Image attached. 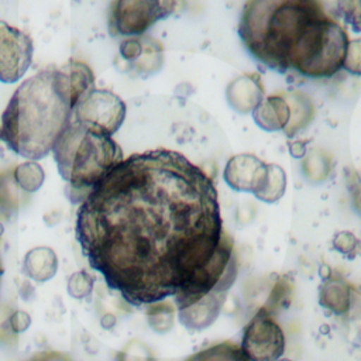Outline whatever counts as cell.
<instances>
[{
  "label": "cell",
  "mask_w": 361,
  "mask_h": 361,
  "mask_svg": "<svg viewBox=\"0 0 361 361\" xmlns=\"http://www.w3.org/2000/svg\"><path fill=\"white\" fill-rule=\"evenodd\" d=\"M75 234L89 265L133 306L172 296L180 310L237 276L212 178L172 149L113 166L82 200Z\"/></svg>",
  "instance_id": "cell-1"
},
{
  "label": "cell",
  "mask_w": 361,
  "mask_h": 361,
  "mask_svg": "<svg viewBox=\"0 0 361 361\" xmlns=\"http://www.w3.org/2000/svg\"><path fill=\"white\" fill-rule=\"evenodd\" d=\"M237 32L259 63L310 79H327L343 69L350 41L319 0H247Z\"/></svg>",
  "instance_id": "cell-2"
},
{
  "label": "cell",
  "mask_w": 361,
  "mask_h": 361,
  "mask_svg": "<svg viewBox=\"0 0 361 361\" xmlns=\"http://www.w3.org/2000/svg\"><path fill=\"white\" fill-rule=\"evenodd\" d=\"M76 104L62 66L25 79L10 97L0 120V140L17 155L37 161L52 152Z\"/></svg>",
  "instance_id": "cell-3"
},
{
  "label": "cell",
  "mask_w": 361,
  "mask_h": 361,
  "mask_svg": "<svg viewBox=\"0 0 361 361\" xmlns=\"http://www.w3.org/2000/svg\"><path fill=\"white\" fill-rule=\"evenodd\" d=\"M52 155L58 172L80 200L120 161L118 142L109 134L83 127L71 118L54 144Z\"/></svg>",
  "instance_id": "cell-4"
},
{
  "label": "cell",
  "mask_w": 361,
  "mask_h": 361,
  "mask_svg": "<svg viewBox=\"0 0 361 361\" xmlns=\"http://www.w3.org/2000/svg\"><path fill=\"white\" fill-rule=\"evenodd\" d=\"M175 10V0H113L109 11L111 35L141 37Z\"/></svg>",
  "instance_id": "cell-5"
},
{
  "label": "cell",
  "mask_w": 361,
  "mask_h": 361,
  "mask_svg": "<svg viewBox=\"0 0 361 361\" xmlns=\"http://www.w3.org/2000/svg\"><path fill=\"white\" fill-rule=\"evenodd\" d=\"M123 99L111 90L92 87L73 106L72 120L78 124L113 135L126 118Z\"/></svg>",
  "instance_id": "cell-6"
},
{
  "label": "cell",
  "mask_w": 361,
  "mask_h": 361,
  "mask_svg": "<svg viewBox=\"0 0 361 361\" xmlns=\"http://www.w3.org/2000/svg\"><path fill=\"white\" fill-rule=\"evenodd\" d=\"M285 343L282 327L262 306L244 327L240 345L250 361H276L283 355Z\"/></svg>",
  "instance_id": "cell-7"
},
{
  "label": "cell",
  "mask_w": 361,
  "mask_h": 361,
  "mask_svg": "<svg viewBox=\"0 0 361 361\" xmlns=\"http://www.w3.org/2000/svg\"><path fill=\"white\" fill-rule=\"evenodd\" d=\"M34 44L20 28L0 21V82L16 83L32 62Z\"/></svg>",
  "instance_id": "cell-8"
},
{
  "label": "cell",
  "mask_w": 361,
  "mask_h": 361,
  "mask_svg": "<svg viewBox=\"0 0 361 361\" xmlns=\"http://www.w3.org/2000/svg\"><path fill=\"white\" fill-rule=\"evenodd\" d=\"M223 179L233 190L257 196L267 183L268 164L248 152L233 155L226 162Z\"/></svg>",
  "instance_id": "cell-9"
},
{
  "label": "cell",
  "mask_w": 361,
  "mask_h": 361,
  "mask_svg": "<svg viewBox=\"0 0 361 361\" xmlns=\"http://www.w3.org/2000/svg\"><path fill=\"white\" fill-rule=\"evenodd\" d=\"M264 97V85L257 72L243 73L231 79L226 87V100L238 114L252 113Z\"/></svg>",
  "instance_id": "cell-10"
},
{
  "label": "cell",
  "mask_w": 361,
  "mask_h": 361,
  "mask_svg": "<svg viewBox=\"0 0 361 361\" xmlns=\"http://www.w3.org/2000/svg\"><path fill=\"white\" fill-rule=\"evenodd\" d=\"M227 290H214L189 307L178 310L179 322L189 330H204L219 317Z\"/></svg>",
  "instance_id": "cell-11"
},
{
  "label": "cell",
  "mask_w": 361,
  "mask_h": 361,
  "mask_svg": "<svg viewBox=\"0 0 361 361\" xmlns=\"http://www.w3.org/2000/svg\"><path fill=\"white\" fill-rule=\"evenodd\" d=\"M254 123L268 133L283 131L289 123L290 110L281 93L265 96L251 113Z\"/></svg>",
  "instance_id": "cell-12"
},
{
  "label": "cell",
  "mask_w": 361,
  "mask_h": 361,
  "mask_svg": "<svg viewBox=\"0 0 361 361\" xmlns=\"http://www.w3.org/2000/svg\"><path fill=\"white\" fill-rule=\"evenodd\" d=\"M353 303L351 285L338 274H331L319 286V305L336 316L350 312Z\"/></svg>",
  "instance_id": "cell-13"
},
{
  "label": "cell",
  "mask_w": 361,
  "mask_h": 361,
  "mask_svg": "<svg viewBox=\"0 0 361 361\" xmlns=\"http://www.w3.org/2000/svg\"><path fill=\"white\" fill-rule=\"evenodd\" d=\"M281 94L286 99L290 110L289 123L285 127L283 134L289 138H293L312 123L316 114V107L313 100L300 90H288L282 92Z\"/></svg>",
  "instance_id": "cell-14"
},
{
  "label": "cell",
  "mask_w": 361,
  "mask_h": 361,
  "mask_svg": "<svg viewBox=\"0 0 361 361\" xmlns=\"http://www.w3.org/2000/svg\"><path fill=\"white\" fill-rule=\"evenodd\" d=\"M23 268L32 281L47 282L56 274L58 257L49 247H35L25 254Z\"/></svg>",
  "instance_id": "cell-15"
},
{
  "label": "cell",
  "mask_w": 361,
  "mask_h": 361,
  "mask_svg": "<svg viewBox=\"0 0 361 361\" xmlns=\"http://www.w3.org/2000/svg\"><path fill=\"white\" fill-rule=\"evenodd\" d=\"M162 63H164L162 45L157 39L148 35H144V49L134 62L128 63V68L137 75L148 76L159 71L162 68Z\"/></svg>",
  "instance_id": "cell-16"
},
{
  "label": "cell",
  "mask_w": 361,
  "mask_h": 361,
  "mask_svg": "<svg viewBox=\"0 0 361 361\" xmlns=\"http://www.w3.org/2000/svg\"><path fill=\"white\" fill-rule=\"evenodd\" d=\"M186 361H250L241 345L234 341H221L212 344L195 354Z\"/></svg>",
  "instance_id": "cell-17"
},
{
  "label": "cell",
  "mask_w": 361,
  "mask_h": 361,
  "mask_svg": "<svg viewBox=\"0 0 361 361\" xmlns=\"http://www.w3.org/2000/svg\"><path fill=\"white\" fill-rule=\"evenodd\" d=\"M331 171V158L322 148H312L302 159V172L313 183L326 180Z\"/></svg>",
  "instance_id": "cell-18"
},
{
  "label": "cell",
  "mask_w": 361,
  "mask_h": 361,
  "mask_svg": "<svg viewBox=\"0 0 361 361\" xmlns=\"http://www.w3.org/2000/svg\"><path fill=\"white\" fill-rule=\"evenodd\" d=\"M13 175L18 188L27 193L37 192L45 180V172L42 166L31 159L18 164L13 169Z\"/></svg>",
  "instance_id": "cell-19"
},
{
  "label": "cell",
  "mask_w": 361,
  "mask_h": 361,
  "mask_svg": "<svg viewBox=\"0 0 361 361\" xmlns=\"http://www.w3.org/2000/svg\"><path fill=\"white\" fill-rule=\"evenodd\" d=\"M286 172L278 164H268V179L264 189L255 196L264 203L278 202L286 190Z\"/></svg>",
  "instance_id": "cell-20"
},
{
  "label": "cell",
  "mask_w": 361,
  "mask_h": 361,
  "mask_svg": "<svg viewBox=\"0 0 361 361\" xmlns=\"http://www.w3.org/2000/svg\"><path fill=\"white\" fill-rule=\"evenodd\" d=\"M147 314H148L149 326L154 330L164 333V331H168L173 324L175 307L168 302H164V303L157 302L149 305Z\"/></svg>",
  "instance_id": "cell-21"
},
{
  "label": "cell",
  "mask_w": 361,
  "mask_h": 361,
  "mask_svg": "<svg viewBox=\"0 0 361 361\" xmlns=\"http://www.w3.org/2000/svg\"><path fill=\"white\" fill-rule=\"evenodd\" d=\"M18 185L14 180L13 172L0 173V210L13 212L18 204Z\"/></svg>",
  "instance_id": "cell-22"
},
{
  "label": "cell",
  "mask_w": 361,
  "mask_h": 361,
  "mask_svg": "<svg viewBox=\"0 0 361 361\" xmlns=\"http://www.w3.org/2000/svg\"><path fill=\"white\" fill-rule=\"evenodd\" d=\"M336 7L340 18L350 25L351 31L361 34V0H337Z\"/></svg>",
  "instance_id": "cell-23"
},
{
  "label": "cell",
  "mask_w": 361,
  "mask_h": 361,
  "mask_svg": "<svg viewBox=\"0 0 361 361\" xmlns=\"http://www.w3.org/2000/svg\"><path fill=\"white\" fill-rule=\"evenodd\" d=\"M66 289L69 296L75 299H85L90 296L93 290V278L85 271L73 272L68 279Z\"/></svg>",
  "instance_id": "cell-24"
},
{
  "label": "cell",
  "mask_w": 361,
  "mask_h": 361,
  "mask_svg": "<svg viewBox=\"0 0 361 361\" xmlns=\"http://www.w3.org/2000/svg\"><path fill=\"white\" fill-rule=\"evenodd\" d=\"M290 293H292V283H290V281H288L283 276L278 278L276 283L274 285V288H272V290L269 293L268 302L264 305V307L268 309L272 313L276 307H282V305L288 306Z\"/></svg>",
  "instance_id": "cell-25"
},
{
  "label": "cell",
  "mask_w": 361,
  "mask_h": 361,
  "mask_svg": "<svg viewBox=\"0 0 361 361\" xmlns=\"http://www.w3.org/2000/svg\"><path fill=\"white\" fill-rule=\"evenodd\" d=\"M331 245L333 248L348 257V258H354L358 252H360V247H361V241L357 238V235L351 231H338L334 234L333 240H331Z\"/></svg>",
  "instance_id": "cell-26"
},
{
  "label": "cell",
  "mask_w": 361,
  "mask_h": 361,
  "mask_svg": "<svg viewBox=\"0 0 361 361\" xmlns=\"http://www.w3.org/2000/svg\"><path fill=\"white\" fill-rule=\"evenodd\" d=\"M343 69L351 75L361 76V37L348 41Z\"/></svg>",
  "instance_id": "cell-27"
},
{
  "label": "cell",
  "mask_w": 361,
  "mask_h": 361,
  "mask_svg": "<svg viewBox=\"0 0 361 361\" xmlns=\"http://www.w3.org/2000/svg\"><path fill=\"white\" fill-rule=\"evenodd\" d=\"M142 49H144V35H141V37H128V38L121 41L118 52H120V56L127 63H131L141 55Z\"/></svg>",
  "instance_id": "cell-28"
},
{
  "label": "cell",
  "mask_w": 361,
  "mask_h": 361,
  "mask_svg": "<svg viewBox=\"0 0 361 361\" xmlns=\"http://www.w3.org/2000/svg\"><path fill=\"white\" fill-rule=\"evenodd\" d=\"M345 182L347 189L353 202V207L360 213L361 216V178L358 173L353 169H347L345 172Z\"/></svg>",
  "instance_id": "cell-29"
},
{
  "label": "cell",
  "mask_w": 361,
  "mask_h": 361,
  "mask_svg": "<svg viewBox=\"0 0 361 361\" xmlns=\"http://www.w3.org/2000/svg\"><path fill=\"white\" fill-rule=\"evenodd\" d=\"M8 324L14 333H23L30 327L31 316L24 310H16L8 317Z\"/></svg>",
  "instance_id": "cell-30"
},
{
  "label": "cell",
  "mask_w": 361,
  "mask_h": 361,
  "mask_svg": "<svg viewBox=\"0 0 361 361\" xmlns=\"http://www.w3.org/2000/svg\"><path fill=\"white\" fill-rule=\"evenodd\" d=\"M288 149L290 157L296 158V159H303L305 155L307 154V141L305 140H290L288 142Z\"/></svg>",
  "instance_id": "cell-31"
},
{
  "label": "cell",
  "mask_w": 361,
  "mask_h": 361,
  "mask_svg": "<svg viewBox=\"0 0 361 361\" xmlns=\"http://www.w3.org/2000/svg\"><path fill=\"white\" fill-rule=\"evenodd\" d=\"M27 361H69V358L56 351H41Z\"/></svg>",
  "instance_id": "cell-32"
},
{
  "label": "cell",
  "mask_w": 361,
  "mask_h": 361,
  "mask_svg": "<svg viewBox=\"0 0 361 361\" xmlns=\"http://www.w3.org/2000/svg\"><path fill=\"white\" fill-rule=\"evenodd\" d=\"M319 274H320V276H322V279H326V278H329L333 272H331V268L329 267V265H322L320 267V271H319Z\"/></svg>",
  "instance_id": "cell-33"
},
{
  "label": "cell",
  "mask_w": 361,
  "mask_h": 361,
  "mask_svg": "<svg viewBox=\"0 0 361 361\" xmlns=\"http://www.w3.org/2000/svg\"><path fill=\"white\" fill-rule=\"evenodd\" d=\"M3 234V226L0 224V235ZM1 275H3V265H1V259H0V282H1Z\"/></svg>",
  "instance_id": "cell-34"
},
{
  "label": "cell",
  "mask_w": 361,
  "mask_h": 361,
  "mask_svg": "<svg viewBox=\"0 0 361 361\" xmlns=\"http://www.w3.org/2000/svg\"><path fill=\"white\" fill-rule=\"evenodd\" d=\"M276 361H292V360H289V358H283V357H281V358H278Z\"/></svg>",
  "instance_id": "cell-35"
}]
</instances>
